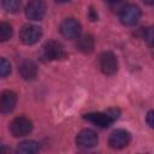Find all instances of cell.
<instances>
[{"mask_svg": "<svg viewBox=\"0 0 154 154\" xmlns=\"http://www.w3.org/2000/svg\"><path fill=\"white\" fill-rule=\"evenodd\" d=\"M141 18V10L136 5H125L119 11V19L124 25H135Z\"/></svg>", "mask_w": 154, "mask_h": 154, "instance_id": "cell-1", "label": "cell"}, {"mask_svg": "<svg viewBox=\"0 0 154 154\" xmlns=\"http://www.w3.org/2000/svg\"><path fill=\"white\" fill-rule=\"evenodd\" d=\"M32 130V123L25 117H17L10 124V131L14 137L26 136Z\"/></svg>", "mask_w": 154, "mask_h": 154, "instance_id": "cell-2", "label": "cell"}, {"mask_svg": "<svg viewBox=\"0 0 154 154\" xmlns=\"http://www.w3.org/2000/svg\"><path fill=\"white\" fill-rule=\"evenodd\" d=\"M99 65L101 71L105 75H114L118 70V60L117 57L112 52H103L99 57Z\"/></svg>", "mask_w": 154, "mask_h": 154, "instance_id": "cell-3", "label": "cell"}, {"mask_svg": "<svg viewBox=\"0 0 154 154\" xmlns=\"http://www.w3.org/2000/svg\"><path fill=\"white\" fill-rule=\"evenodd\" d=\"M42 36L41 28L34 24H26L20 29L19 37L24 45H34Z\"/></svg>", "mask_w": 154, "mask_h": 154, "instance_id": "cell-4", "label": "cell"}, {"mask_svg": "<svg viewBox=\"0 0 154 154\" xmlns=\"http://www.w3.org/2000/svg\"><path fill=\"white\" fill-rule=\"evenodd\" d=\"M131 141L130 132L124 129H117L114 130L108 138V144L113 149H122L125 148Z\"/></svg>", "mask_w": 154, "mask_h": 154, "instance_id": "cell-5", "label": "cell"}, {"mask_svg": "<svg viewBox=\"0 0 154 154\" xmlns=\"http://www.w3.org/2000/svg\"><path fill=\"white\" fill-rule=\"evenodd\" d=\"M60 32L69 40L77 38L81 35V24L75 18H67L60 24Z\"/></svg>", "mask_w": 154, "mask_h": 154, "instance_id": "cell-6", "label": "cell"}, {"mask_svg": "<svg viewBox=\"0 0 154 154\" xmlns=\"http://www.w3.org/2000/svg\"><path fill=\"white\" fill-rule=\"evenodd\" d=\"M25 14L31 20H40L46 14V4L43 0H30L25 8Z\"/></svg>", "mask_w": 154, "mask_h": 154, "instance_id": "cell-7", "label": "cell"}, {"mask_svg": "<svg viewBox=\"0 0 154 154\" xmlns=\"http://www.w3.org/2000/svg\"><path fill=\"white\" fill-rule=\"evenodd\" d=\"M97 135L95 131L90 130V129H84L82 131L78 132L77 137H76V143L79 148L83 149H89L93 148L97 144Z\"/></svg>", "mask_w": 154, "mask_h": 154, "instance_id": "cell-8", "label": "cell"}, {"mask_svg": "<svg viewBox=\"0 0 154 154\" xmlns=\"http://www.w3.org/2000/svg\"><path fill=\"white\" fill-rule=\"evenodd\" d=\"M43 57L47 60H59L65 57V52L59 42L48 41L43 46Z\"/></svg>", "mask_w": 154, "mask_h": 154, "instance_id": "cell-9", "label": "cell"}, {"mask_svg": "<svg viewBox=\"0 0 154 154\" xmlns=\"http://www.w3.org/2000/svg\"><path fill=\"white\" fill-rule=\"evenodd\" d=\"M17 103V95L12 90H5L0 94V113H10Z\"/></svg>", "mask_w": 154, "mask_h": 154, "instance_id": "cell-10", "label": "cell"}, {"mask_svg": "<svg viewBox=\"0 0 154 154\" xmlns=\"http://www.w3.org/2000/svg\"><path fill=\"white\" fill-rule=\"evenodd\" d=\"M83 118L88 122H90L94 125H97L99 128H108L113 122L109 119L106 112H91L83 116Z\"/></svg>", "mask_w": 154, "mask_h": 154, "instance_id": "cell-11", "label": "cell"}, {"mask_svg": "<svg viewBox=\"0 0 154 154\" xmlns=\"http://www.w3.org/2000/svg\"><path fill=\"white\" fill-rule=\"evenodd\" d=\"M18 71H19L22 78L25 81H32L37 76V66L31 60H23L19 64Z\"/></svg>", "mask_w": 154, "mask_h": 154, "instance_id": "cell-12", "label": "cell"}, {"mask_svg": "<svg viewBox=\"0 0 154 154\" xmlns=\"http://www.w3.org/2000/svg\"><path fill=\"white\" fill-rule=\"evenodd\" d=\"M77 48L83 53H90L94 49V37L91 35H84L82 37H77Z\"/></svg>", "mask_w": 154, "mask_h": 154, "instance_id": "cell-13", "label": "cell"}, {"mask_svg": "<svg viewBox=\"0 0 154 154\" xmlns=\"http://www.w3.org/2000/svg\"><path fill=\"white\" fill-rule=\"evenodd\" d=\"M38 149H40V144L36 141H32V140L23 141L17 147V152L23 153V154H32V153L38 152Z\"/></svg>", "mask_w": 154, "mask_h": 154, "instance_id": "cell-14", "label": "cell"}, {"mask_svg": "<svg viewBox=\"0 0 154 154\" xmlns=\"http://www.w3.org/2000/svg\"><path fill=\"white\" fill-rule=\"evenodd\" d=\"M0 1H1L2 8L10 13L18 12L22 5V0H0Z\"/></svg>", "mask_w": 154, "mask_h": 154, "instance_id": "cell-15", "label": "cell"}, {"mask_svg": "<svg viewBox=\"0 0 154 154\" xmlns=\"http://www.w3.org/2000/svg\"><path fill=\"white\" fill-rule=\"evenodd\" d=\"M12 36V28L6 22H0V42H6Z\"/></svg>", "mask_w": 154, "mask_h": 154, "instance_id": "cell-16", "label": "cell"}, {"mask_svg": "<svg viewBox=\"0 0 154 154\" xmlns=\"http://www.w3.org/2000/svg\"><path fill=\"white\" fill-rule=\"evenodd\" d=\"M11 72V64L7 59L0 57V77H6Z\"/></svg>", "mask_w": 154, "mask_h": 154, "instance_id": "cell-17", "label": "cell"}, {"mask_svg": "<svg viewBox=\"0 0 154 154\" xmlns=\"http://www.w3.org/2000/svg\"><path fill=\"white\" fill-rule=\"evenodd\" d=\"M106 113H107V116L109 117V119L112 120V122H116L118 118H119V116H120V111L118 109V108H108L107 111H106Z\"/></svg>", "mask_w": 154, "mask_h": 154, "instance_id": "cell-18", "label": "cell"}, {"mask_svg": "<svg viewBox=\"0 0 154 154\" xmlns=\"http://www.w3.org/2000/svg\"><path fill=\"white\" fill-rule=\"evenodd\" d=\"M144 38L148 41L149 45H152V40H153V30H152V28L147 29V31L144 32Z\"/></svg>", "mask_w": 154, "mask_h": 154, "instance_id": "cell-19", "label": "cell"}, {"mask_svg": "<svg viewBox=\"0 0 154 154\" xmlns=\"http://www.w3.org/2000/svg\"><path fill=\"white\" fill-rule=\"evenodd\" d=\"M154 113H153V111H149L148 112V114H147V124L150 126V128H153L154 126V122H153V116Z\"/></svg>", "mask_w": 154, "mask_h": 154, "instance_id": "cell-20", "label": "cell"}, {"mask_svg": "<svg viewBox=\"0 0 154 154\" xmlns=\"http://www.w3.org/2000/svg\"><path fill=\"white\" fill-rule=\"evenodd\" d=\"M107 4H109L112 7H116L117 5H119V4H122V1L123 0H105Z\"/></svg>", "mask_w": 154, "mask_h": 154, "instance_id": "cell-21", "label": "cell"}, {"mask_svg": "<svg viewBox=\"0 0 154 154\" xmlns=\"http://www.w3.org/2000/svg\"><path fill=\"white\" fill-rule=\"evenodd\" d=\"M96 18H97L96 13L94 12V10H93V8H90V19H91V20H95Z\"/></svg>", "mask_w": 154, "mask_h": 154, "instance_id": "cell-22", "label": "cell"}, {"mask_svg": "<svg viewBox=\"0 0 154 154\" xmlns=\"http://www.w3.org/2000/svg\"><path fill=\"white\" fill-rule=\"evenodd\" d=\"M143 1H144L147 5H153V4H154V0H143Z\"/></svg>", "mask_w": 154, "mask_h": 154, "instance_id": "cell-23", "label": "cell"}, {"mask_svg": "<svg viewBox=\"0 0 154 154\" xmlns=\"http://www.w3.org/2000/svg\"><path fill=\"white\" fill-rule=\"evenodd\" d=\"M57 2H67V1H70V0H55Z\"/></svg>", "mask_w": 154, "mask_h": 154, "instance_id": "cell-24", "label": "cell"}, {"mask_svg": "<svg viewBox=\"0 0 154 154\" xmlns=\"http://www.w3.org/2000/svg\"><path fill=\"white\" fill-rule=\"evenodd\" d=\"M4 150H6V149H5V148H2V146L0 144V152H4Z\"/></svg>", "mask_w": 154, "mask_h": 154, "instance_id": "cell-25", "label": "cell"}]
</instances>
